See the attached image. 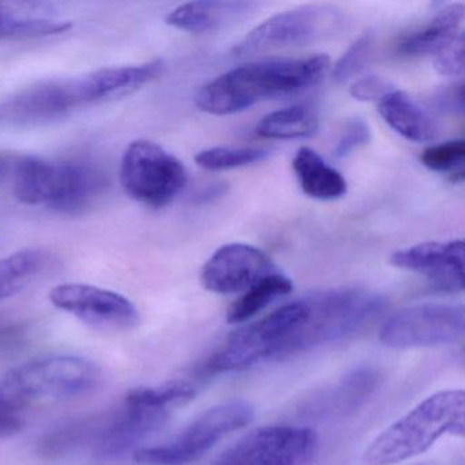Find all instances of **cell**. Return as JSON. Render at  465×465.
Returning <instances> with one entry per match:
<instances>
[{
    "instance_id": "obj_18",
    "label": "cell",
    "mask_w": 465,
    "mask_h": 465,
    "mask_svg": "<svg viewBox=\"0 0 465 465\" xmlns=\"http://www.w3.org/2000/svg\"><path fill=\"white\" fill-rule=\"evenodd\" d=\"M464 18V5L454 4L443 7L430 21L429 25L402 40L399 47L400 53L408 56L435 55L461 34Z\"/></svg>"
},
{
    "instance_id": "obj_6",
    "label": "cell",
    "mask_w": 465,
    "mask_h": 465,
    "mask_svg": "<svg viewBox=\"0 0 465 465\" xmlns=\"http://www.w3.org/2000/svg\"><path fill=\"white\" fill-rule=\"evenodd\" d=\"M254 418V408L244 400H228L209 408L162 445L134 451L141 465H184L205 456L223 438L246 427Z\"/></svg>"
},
{
    "instance_id": "obj_3",
    "label": "cell",
    "mask_w": 465,
    "mask_h": 465,
    "mask_svg": "<svg viewBox=\"0 0 465 465\" xmlns=\"http://www.w3.org/2000/svg\"><path fill=\"white\" fill-rule=\"evenodd\" d=\"M464 391H438L383 430L361 454V465H393L429 450L445 435L464 437Z\"/></svg>"
},
{
    "instance_id": "obj_28",
    "label": "cell",
    "mask_w": 465,
    "mask_h": 465,
    "mask_svg": "<svg viewBox=\"0 0 465 465\" xmlns=\"http://www.w3.org/2000/svg\"><path fill=\"white\" fill-rule=\"evenodd\" d=\"M370 138H371V132H370L369 124L363 119H351L345 124L344 130L334 146V156L339 159L350 156L356 149L369 143Z\"/></svg>"
},
{
    "instance_id": "obj_20",
    "label": "cell",
    "mask_w": 465,
    "mask_h": 465,
    "mask_svg": "<svg viewBox=\"0 0 465 465\" xmlns=\"http://www.w3.org/2000/svg\"><path fill=\"white\" fill-rule=\"evenodd\" d=\"M292 290V280L280 271L262 277L231 304L227 312L228 323L236 325V323L247 322L266 307L271 306L277 299L290 295Z\"/></svg>"
},
{
    "instance_id": "obj_12",
    "label": "cell",
    "mask_w": 465,
    "mask_h": 465,
    "mask_svg": "<svg viewBox=\"0 0 465 465\" xmlns=\"http://www.w3.org/2000/svg\"><path fill=\"white\" fill-rule=\"evenodd\" d=\"M277 271L262 250L252 244L230 243L217 249L203 263L200 280L209 292L232 295L243 293L258 280Z\"/></svg>"
},
{
    "instance_id": "obj_33",
    "label": "cell",
    "mask_w": 465,
    "mask_h": 465,
    "mask_svg": "<svg viewBox=\"0 0 465 465\" xmlns=\"http://www.w3.org/2000/svg\"><path fill=\"white\" fill-rule=\"evenodd\" d=\"M10 159L5 154H0V179L4 178L5 173L9 170Z\"/></svg>"
},
{
    "instance_id": "obj_19",
    "label": "cell",
    "mask_w": 465,
    "mask_h": 465,
    "mask_svg": "<svg viewBox=\"0 0 465 465\" xmlns=\"http://www.w3.org/2000/svg\"><path fill=\"white\" fill-rule=\"evenodd\" d=\"M320 129L317 111L306 104L291 105L273 111L261 119L255 133L265 140H303Z\"/></svg>"
},
{
    "instance_id": "obj_29",
    "label": "cell",
    "mask_w": 465,
    "mask_h": 465,
    "mask_svg": "<svg viewBox=\"0 0 465 465\" xmlns=\"http://www.w3.org/2000/svg\"><path fill=\"white\" fill-rule=\"evenodd\" d=\"M394 91L391 83L380 75H364L353 81L350 86V94L358 102H381L386 94Z\"/></svg>"
},
{
    "instance_id": "obj_15",
    "label": "cell",
    "mask_w": 465,
    "mask_h": 465,
    "mask_svg": "<svg viewBox=\"0 0 465 465\" xmlns=\"http://www.w3.org/2000/svg\"><path fill=\"white\" fill-rule=\"evenodd\" d=\"M258 5L241 0H200L175 7L168 13L165 24L193 35L213 34L235 25L252 15Z\"/></svg>"
},
{
    "instance_id": "obj_14",
    "label": "cell",
    "mask_w": 465,
    "mask_h": 465,
    "mask_svg": "<svg viewBox=\"0 0 465 465\" xmlns=\"http://www.w3.org/2000/svg\"><path fill=\"white\" fill-rule=\"evenodd\" d=\"M381 375L374 367L361 366L340 378L333 385L315 391L302 412L309 418L333 419L355 412L377 391Z\"/></svg>"
},
{
    "instance_id": "obj_11",
    "label": "cell",
    "mask_w": 465,
    "mask_h": 465,
    "mask_svg": "<svg viewBox=\"0 0 465 465\" xmlns=\"http://www.w3.org/2000/svg\"><path fill=\"white\" fill-rule=\"evenodd\" d=\"M51 303L102 331H127L141 322L137 306L122 293L83 282H64L50 291Z\"/></svg>"
},
{
    "instance_id": "obj_4",
    "label": "cell",
    "mask_w": 465,
    "mask_h": 465,
    "mask_svg": "<svg viewBox=\"0 0 465 465\" xmlns=\"http://www.w3.org/2000/svg\"><path fill=\"white\" fill-rule=\"evenodd\" d=\"M100 381L94 361L77 355H50L0 375V407L12 412L66 401L91 393Z\"/></svg>"
},
{
    "instance_id": "obj_7",
    "label": "cell",
    "mask_w": 465,
    "mask_h": 465,
    "mask_svg": "<svg viewBox=\"0 0 465 465\" xmlns=\"http://www.w3.org/2000/svg\"><path fill=\"white\" fill-rule=\"evenodd\" d=\"M122 187L135 203L164 208L186 187L189 173L181 160L148 140L133 141L121 160Z\"/></svg>"
},
{
    "instance_id": "obj_22",
    "label": "cell",
    "mask_w": 465,
    "mask_h": 465,
    "mask_svg": "<svg viewBox=\"0 0 465 465\" xmlns=\"http://www.w3.org/2000/svg\"><path fill=\"white\" fill-rule=\"evenodd\" d=\"M197 391L187 381L173 380L154 386H140L127 391L124 401L173 411L194 399Z\"/></svg>"
},
{
    "instance_id": "obj_27",
    "label": "cell",
    "mask_w": 465,
    "mask_h": 465,
    "mask_svg": "<svg viewBox=\"0 0 465 465\" xmlns=\"http://www.w3.org/2000/svg\"><path fill=\"white\" fill-rule=\"evenodd\" d=\"M464 32L451 40L434 55L435 72L445 77H461L464 74Z\"/></svg>"
},
{
    "instance_id": "obj_2",
    "label": "cell",
    "mask_w": 465,
    "mask_h": 465,
    "mask_svg": "<svg viewBox=\"0 0 465 465\" xmlns=\"http://www.w3.org/2000/svg\"><path fill=\"white\" fill-rule=\"evenodd\" d=\"M331 67V58L323 54L250 62L201 86L195 104L209 115H232L268 100L307 91L318 85Z\"/></svg>"
},
{
    "instance_id": "obj_30",
    "label": "cell",
    "mask_w": 465,
    "mask_h": 465,
    "mask_svg": "<svg viewBox=\"0 0 465 465\" xmlns=\"http://www.w3.org/2000/svg\"><path fill=\"white\" fill-rule=\"evenodd\" d=\"M435 102L440 111L461 115L464 113V85L462 83H457L443 86L438 91Z\"/></svg>"
},
{
    "instance_id": "obj_23",
    "label": "cell",
    "mask_w": 465,
    "mask_h": 465,
    "mask_svg": "<svg viewBox=\"0 0 465 465\" xmlns=\"http://www.w3.org/2000/svg\"><path fill=\"white\" fill-rule=\"evenodd\" d=\"M268 156L269 152L266 149L214 146V148L198 152L194 160L198 167L212 173H220V171L238 170V168L257 164Z\"/></svg>"
},
{
    "instance_id": "obj_13",
    "label": "cell",
    "mask_w": 465,
    "mask_h": 465,
    "mask_svg": "<svg viewBox=\"0 0 465 465\" xmlns=\"http://www.w3.org/2000/svg\"><path fill=\"white\" fill-rule=\"evenodd\" d=\"M391 263L402 271L416 272L429 280L434 290L445 293L464 291V242H423L399 250Z\"/></svg>"
},
{
    "instance_id": "obj_16",
    "label": "cell",
    "mask_w": 465,
    "mask_h": 465,
    "mask_svg": "<svg viewBox=\"0 0 465 465\" xmlns=\"http://www.w3.org/2000/svg\"><path fill=\"white\" fill-rule=\"evenodd\" d=\"M378 113L391 129L412 143H430L437 137L431 116L405 92L391 91L380 104Z\"/></svg>"
},
{
    "instance_id": "obj_17",
    "label": "cell",
    "mask_w": 465,
    "mask_h": 465,
    "mask_svg": "<svg viewBox=\"0 0 465 465\" xmlns=\"http://www.w3.org/2000/svg\"><path fill=\"white\" fill-rule=\"evenodd\" d=\"M292 170L302 192L312 200L334 201L347 194L344 176L309 146L296 152Z\"/></svg>"
},
{
    "instance_id": "obj_5",
    "label": "cell",
    "mask_w": 465,
    "mask_h": 465,
    "mask_svg": "<svg viewBox=\"0 0 465 465\" xmlns=\"http://www.w3.org/2000/svg\"><path fill=\"white\" fill-rule=\"evenodd\" d=\"M107 187L105 173L88 163L48 162L37 157L15 163L13 192L25 205L77 214L91 208Z\"/></svg>"
},
{
    "instance_id": "obj_31",
    "label": "cell",
    "mask_w": 465,
    "mask_h": 465,
    "mask_svg": "<svg viewBox=\"0 0 465 465\" xmlns=\"http://www.w3.org/2000/svg\"><path fill=\"white\" fill-rule=\"evenodd\" d=\"M25 429V421L20 413L0 407V438H10Z\"/></svg>"
},
{
    "instance_id": "obj_24",
    "label": "cell",
    "mask_w": 465,
    "mask_h": 465,
    "mask_svg": "<svg viewBox=\"0 0 465 465\" xmlns=\"http://www.w3.org/2000/svg\"><path fill=\"white\" fill-rule=\"evenodd\" d=\"M465 141L451 140L424 149L420 163L434 173H449L451 183L464 182Z\"/></svg>"
},
{
    "instance_id": "obj_32",
    "label": "cell",
    "mask_w": 465,
    "mask_h": 465,
    "mask_svg": "<svg viewBox=\"0 0 465 465\" xmlns=\"http://www.w3.org/2000/svg\"><path fill=\"white\" fill-rule=\"evenodd\" d=\"M25 334L24 326H2L0 328V351L20 347L25 341Z\"/></svg>"
},
{
    "instance_id": "obj_21",
    "label": "cell",
    "mask_w": 465,
    "mask_h": 465,
    "mask_svg": "<svg viewBox=\"0 0 465 465\" xmlns=\"http://www.w3.org/2000/svg\"><path fill=\"white\" fill-rule=\"evenodd\" d=\"M48 254L42 249H24L0 260V302L25 290L47 266Z\"/></svg>"
},
{
    "instance_id": "obj_10",
    "label": "cell",
    "mask_w": 465,
    "mask_h": 465,
    "mask_svg": "<svg viewBox=\"0 0 465 465\" xmlns=\"http://www.w3.org/2000/svg\"><path fill=\"white\" fill-rule=\"evenodd\" d=\"M317 448V434L309 427H262L242 438L213 465H306Z\"/></svg>"
},
{
    "instance_id": "obj_1",
    "label": "cell",
    "mask_w": 465,
    "mask_h": 465,
    "mask_svg": "<svg viewBox=\"0 0 465 465\" xmlns=\"http://www.w3.org/2000/svg\"><path fill=\"white\" fill-rule=\"evenodd\" d=\"M162 61L104 67L73 78L40 81L0 102V126L31 129L55 124L89 105L134 94L164 72Z\"/></svg>"
},
{
    "instance_id": "obj_8",
    "label": "cell",
    "mask_w": 465,
    "mask_h": 465,
    "mask_svg": "<svg viewBox=\"0 0 465 465\" xmlns=\"http://www.w3.org/2000/svg\"><path fill=\"white\" fill-rule=\"evenodd\" d=\"M344 15L328 5H306L272 15L238 43L233 53L250 56L268 51L303 47L341 29Z\"/></svg>"
},
{
    "instance_id": "obj_25",
    "label": "cell",
    "mask_w": 465,
    "mask_h": 465,
    "mask_svg": "<svg viewBox=\"0 0 465 465\" xmlns=\"http://www.w3.org/2000/svg\"><path fill=\"white\" fill-rule=\"evenodd\" d=\"M51 24L45 18L23 17L0 5V42L40 39L50 36Z\"/></svg>"
},
{
    "instance_id": "obj_26",
    "label": "cell",
    "mask_w": 465,
    "mask_h": 465,
    "mask_svg": "<svg viewBox=\"0 0 465 465\" xmlns=\"http://www.w3.org/2000/svg\"><path fill=\"white\" fill-rule=\"evenodd\" d=\"M374 48V35L364 34L348 47L334 64L331 77L334 83L344 84L355 78L366 67Z\"/></svg>"
},
{
    "instance_id": "obj_9",
    "label": "cell",
    "mask_w": 465,
    "mask_h": 465,
    "mask_svg": "<svg viewBox=\"0 0 465 465\" xmlns=\"http://www.w3.org/2000/svg\"><path fill=\"white\" fill-rule=\"evenodd\" d=\"M465 312L460 304L421 303L391 315L380 341L393 350L456 344L464 337Z\"/></svg>"
}]
</instances>
